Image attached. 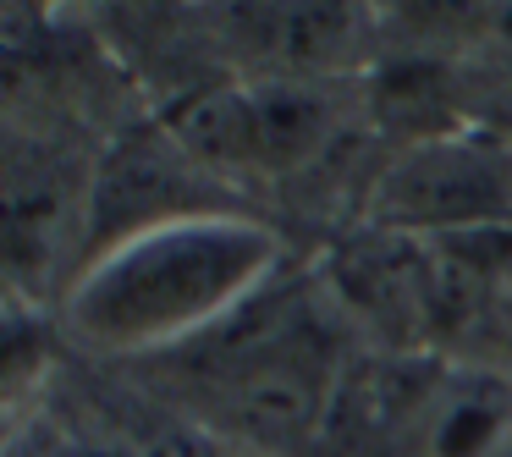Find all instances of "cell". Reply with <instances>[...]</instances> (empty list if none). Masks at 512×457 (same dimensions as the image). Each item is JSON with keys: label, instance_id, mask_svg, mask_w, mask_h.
<instances>
[{"label": "cell", "instance_id": "6da1fadb", "mask_svg": "<svg viewBox=\"0 0 512 457\" xmlns=\"http://www.w3.org/2000/svg\"><path fill=\"white\" fill-rule=\"evenodd\" d=\"M281 243L243 215L188 210L111 237L67 287V331L94 353H166L248 309Z\"/></svg>", "mask_w": 512, "mask_h": 457}, {"label": "cell", "instance_id": "7a4b0ae2", "mask_svg": "<svg viewBox=\"0 0 512 457\" xmlns=\"http://www.w3.org/2000/svg\"><path fill=\"white\" fill-rule=\"evenodd\" d=\"M512 221V160L463 133L408 144L375 193V226L402 237H446Z\"/></svg>", "mask_w": 512, "mask_h": 457}, {"label": "cell", "instance_id": "3957f363", "mask_svg": "<svg viewBox=\"0 0 512 457\" xmlns=\"http://www.w3.org/2000/svg\"><path fill=\"white\" fill-rule=\"evenodd\" d=\"M210 386L259 435L309 430L331 386V342L303 314L237 325V336H226L210 364Z\"/></svg>", "mask_w": 512, "mask_h": 457}, {"label": "cell", "instance_id": "277c9868", "mask_svg": "<svg viewBox=\"0 0 512 457\" xmlns=\"http://www.w3.org/2000/svg\"><path fill=\"white\" fill-rule=\"evenodd\" d=\"M325 100L298 83H259V89H204L171 111L177 138L210 166L237 171H292L320 149Z\"/></svg>", "mask_w": 512, "mask_h": 457}, {"label": "cell", "instance_id": "5b68a950", "mask_svg": "<svg viewBox=\"0 0 512 457\" xmlns=\"http://www.w3.org/2000/svg\"><path fill=\"white\" fill-rule=\"evenodd\" d=\"M237 28L259 56L287 67H320L342 50L353 28V0H243Z\"/></svg>", "mask_w": 512, "mask_h": 457}, {"label": "cell", "instance_id": "8992f818", "mask_svg": "<svg viewBox=\"0 0 512 457\" xmlns=\"http://www.w3.org/2000/svg\"><path fill=\"white\" fill-rule=\"evenodd\" d=\"M512 430V386L496 375H457L435 391L424 419L430 457H496Z\"/></svg>", "mask_w": 512, "mask_h": 457}, {"label": "cell", "instance_id": "52a82bcc", "mask_svg": "<svg viewBox=\"0 0 512 457\" xmlns=\"http://www.w3.org/2000/svg\"><path fill=\"white\" fill-rule=\"evenodd\" d=\"M61 215H67V188H61L56 171L12 166V182H6V259L17 265V276L39 270L56 254V237L67 226Z\"/></svg>", "mask_w": 512, "mask_h": 457}, {"label": "cell", "instance_id": "ba28073f", "mask_svg": "<svg viewBox=\"0 0 512 457\" xmlns=\"http://www.w3.org/2000/svg\"><path fill=\"white\" fill-rule=\"evenodd\" d=\"M375 94H380L386 122L397 127V133H408L413 144L452 133V127H446V78L435 67H391Z\"/></svg>", "mask_w": 512, "mask_h": 457}, {"label": "cell", "instance_id": "9c48e42d", "mask_svg": "<svg viewBox=\"0 0 512 457\" xmlns=\"http://www.w3.org/2000/svg\"><path fill=\"white\" fill-rule=\"evenodd\" d=\"M56 457H133L127 446H111V441H78V446H61Z\"/></svg>", "mask_w": 512, "mask_h": 457}]
</instances>
